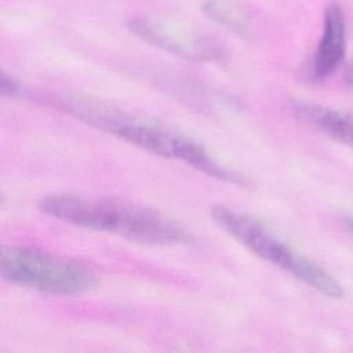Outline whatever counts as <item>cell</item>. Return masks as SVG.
Returning a JSON list of instances; mask_svg holds the SVG:
<instances>
[{
  "mask_svg": "<svg viewBox=\"0 0 353 353\" xmlns=\"http://www.w3.org/2000/svg\"><path fill=\"white\" fill-rule=\"evenodd\" d=\"M210 214L225 233L256 256L288 272L327 296L341 298L343 295L342 284L332 274L296 252L262 221L225 205H214Z\"/></svg>",
  "mask_w": 353,
  "mask_h": 353,
  "instance_id": "cell-3",
  "label": "cell"
},
{
  "mask_svg": "<svg viewBox=\"0 0 353 353\" xmlns=\"http://www.w3.org/2000/svg\"><path fill=\"white\" fill-rule=\"evenodd\" d=\"M346 81L350 87H353V61L349 63V66L346 69Z\"/></svg>",
  "mask_w": 353,
  "mask_h": 353,
  "instance_id": "cell-11",
  "label": "cell"
},
{
  "mask_svg": "<svg viewBox=\"0 0 353 353\" xmlns=\"http://www.w3.org/2000/svg\"><path fill=\"white\" fill-rule=\"evenodd\" d=\"M0 272L12 284L54 295H81L97 283L85 265L22 245L1 248Z\"/></svg>",
  "mask_w": 353,
  "mask_h": 353,
  "instance_id": "cell-4",
  "label": "cell"
},
{
  "mask_svg": "<svg viewBox=\"0 0 353 353\" xmlns=\"http://www.w3.org/2000/svg\"><path fill=\"white\" fill-rule=\"evenodd\" d=\"M127 28L145 43L183 59L208 62L219 58L222 52L211 37L178 21L139 15L131 17Z\"/></svg>",
  "mask_w": 353,
  "mask_h": 353,
  "instance_id": "cell-5",
  "label": "cell"
},
{
  "mask_svg": "<svg viewBox=\"0 0 353 353\" xmlns=\"http://www.w3.org/2000/svg\"><path fill=\"white\" fill-rule=\"evenodd\" d=\"M201 12L212 22L240 36H248L252 29L251 12L230 0H205L201 4Z\"/></svg>",
  "mask_w": 353,
  "mask_h": 353,
  "instance_id": "cell-8",
  "label": "cell"
},
{
  "mask_svg": "<svg viewBox=\"0 0 353 353\" xmlns=\"http://www.w3.org/2000/svg\"><path fill=\"white\" fill-rule=\"evenodd\" d=\"M39 210L62 222L141 244L174 245L189 241L188 232L170 216L125 200L51 194L39 201Z\"/></svg>",
  "mask_w": 353,
  "mask_h": 353,
  "instance_id": "cell-2",
  "label": "cell"
},
{
  "mask_svg": "<svg viewBox=\"0 0 353 353\" xmlns=\"http://www.w3.org/2000/svg\"><path fill=\"white\" fill-rule=\"evenodd\" d=\"M295 113L305 123L330 137L334 141L353 149V116L327 106L299 102L295 103Z\"/></svg>",
  "mask_w": 353,
  "mask_h": 353,
  "instance_id": "cell-7",
  "label": "cell"
},
{
  "mask_svg": "<svg viewBox=\"0 0 353 353\" xmlns=\"http://www.w3.org/2000/svg\"><path fill=\"white\" fill-rule=\"evenodd\" d=\"M0 88H1V94H3V95L12 97V95H15V92L19 90V85H18V83H17L11 76H7V74L3 72V73H1V77H0Z\"/></svg>",
  "mask_w": 353,
  "mask_h": 353,
  "instance_id": "cell-9",
  "label": "cell"
},
{
  "mask_svg": "<svg viewBox=\"0 0 353 353\" xmlns=\"http://www.w3.org/2000/svg\"><path fill=\"white\" fill-rule=\"evenodd\" d=\"M61 105L74 119L152 154L182 161L230 183L245 185V179L240 174L219 164L204 146L163 121L90 95H65Z\"/></svg>",
  "mask_w": 353,
  "mask_h": 353,
  "instance_id": "cell-1",
  "label": "cell"
},
{
  "mask_svg": "<svg viewBox=\"0 0 353 353\" xmlns=\"http://www.w3.org/2000/svg\"><path fill=\"white\" fill-rule=\"evenodd\" d=\"M342 222H343L345 228L349 230V233L353 236V215H345L342 218Z\"/></svg>",
  "mask_w": 353,
  "mask_h": 353,
  "instance_id": "cell-10",
  "label": "cell"
},
{
  "mask_svg": "<svg viewBox=\"0 0 353 353\" xmlns=\"http://www.w3.org/2000/svg\"><path fill=\"white\" fill-rule=\"evenodd\" d=\"M346 52L345 15L338 3L327 6L324 12L323 34L309 63V76L313 81L328 79L341 65Z\"/></svg>",
  "mask_w": 353,
  "mask_h": 353,
  "instance_id": "cell-6",
  "label": "cell"
}]
</instances>
